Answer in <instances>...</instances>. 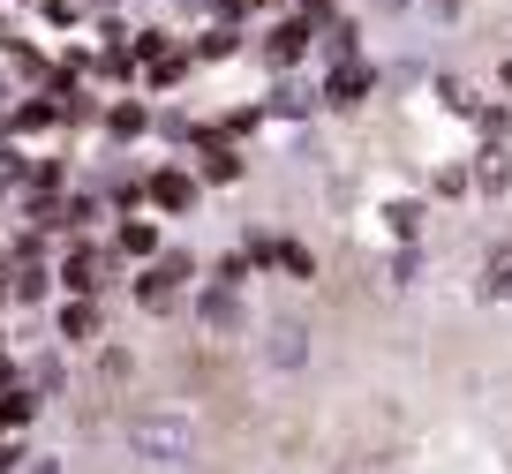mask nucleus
I'll return each instance as SVG.
<instances>
[{
	"label": "nucleus",
	"instance_id": "nucleus-1",
	"mask_svg": "<svg viewBox=\"0 0 512 474\" xmlns=\"http://www.w3.org/2000/svg\"><path fill=\"white\" fill-rule=\"evenodd\" d=\"M128 452L151 467H181L196 452V422L189 414H128Z\"/></svg>",
	"mask_w": 512,
	"mask_h": 474
},
{
	"label": "nucleus",
	"instance_id": "nucleus-2",
	"mask_svg": "<svg viewBox=\"0 0 512 474\" xmlns=\"http://www.w3.org/2000/svg\"><path fill=\"white\" fill-rule=\"evenodd\" d=\"M196 189H204V181H196L189 166H159V174L144 181V196L166 211V219H189V211H196Z\"/></svg>",
	"mask_w": 512,
	"mask_h": 474
},
{
	"label": "nucleus",
	"instance_id": "nucleus-3",
	"mask_svg": "<svg viewBox=\"0 0 512 474\" xmlns=\"http://www.w3.org/2000/svg\"><path fill=\"white\" fill-rule=\"evenodd\" d=\"M53 279L68 286L76 301H98V286H106V249H91V241H76V249L61 256V271Z\"/></svg>",
	"mask_w": 512,
	"mask_h": 474
},
{
	"label": "nucleus",
	"instance_id": "nucleus-4",
	"mask_svg": "<svg viewBox=\"0 0 512 474\" xmlns=\"http://www.w3.org/2000/svg\"><path fill=\"white\" fill-rule=\"evenodd\" d=\"M8 279H16V286H8V301H46L53 294V264H46V256H23Z\"/></svg>",
	"mask_w": 512,
	"mask_h": 474
},
{
	"label": "nucleus",
	"instance_id": "nucleus-5",
	"mask_svg": "<svg viewBox=\"0 0 512 474\" xmlns=\"http://www.w3.org/2000/svg\"><path fill=\"white\" fill-rule=\"evenodd\" d=\"M98 332H106V316H98V301H68V309H61V339H68V347H91Z\"/></svg>",
	"mask_w": 512,
	"mask_h": 474
},
{
	"label": "nucleus",
	"instance_id": "nucleus-6",
	"mask_svg": "<svg viewBox=\"0 0 512 474\" xmlns=\"http://www.w3.org/2000/svg\"><path fill=\"white\" fill-rule=\"evenodd\" d=\"M362 91H369V68H362V61H339L332 83H324V98H332V106H362Z\"/></svg>",
	"mask_w": 512,
	"mask_h": 474
},
{
	"label": "nucleus",
	"instance_id": "nucleus-7",
	"mask_svg": "<svg viewBox=\"0 0 512 474\" xmlns=\"http://www.w3.org/2000/svg\"><path fill=\"white\" fill-rule=\"evenodd\" d=\"M113 241H121V256H144V264H159V226H151V219H121V234H113Z\"/></svg>",
	"mask_w": 512,
	"mask_h": 474
},
{
	"label": "nucleus",
	"instance_id": "nucleus-8",
	"mask_svg": "<svg viewBox=\"0 0 512 474\" xmlns=\"http://www.w3.org/2000/svg\"><path fill=\"white\" fill-rule=\"evenodd\" d=\"M302 46H309V23H302V16H287L272 38H264V53H272L279 68H287V61H302Z\"/></svg>",
	"mask_w": 512,
	"mask_h": 474
},
{
	"label": "nucleus",
	"instance_id": "nucleus-9",
	"mask_svg": "<svg viewBox=\"0 0 512 474\" xmlns=\"http://www.w3.org/2000/svg\"><path fill=\"white\" fill-rule=\"evenodd\" d=\"M31 414H38L31 384H8V392H0V429H31Z\"/></svg>",
	"mask_w": 512,
	"mask_h": 474
},
{
	"label": "nucleus",
	"instance_id": "nucleus-10",
	"mask_svg": "<svg viewBox=\"0 0 512 474\" xmlns=\"http://www.w3.org/2000/svg\"><path fill=\"white\" fill-rule=\"evenodd\" d=\"M61 121V98H23L16 113H8V128H16V136H31V128H53Z\"/></svg>",
	"mask_w": 512,
	"mask_h": 474
},
{
	"label": "nucleus",
	"instance_id": "nucleus-11",
	"mask_svg": "<svg viewBox=\"0 0 512 474\" xmlns=\"http://www.w3.org/2000/svg\"><path fill=\"white\" fill-rule=\"evenodd\" d=\"M144 128H151V106H136V98H121V106H106V136H144Z\"/></svg>",
	"mask_w": 512,
	"mask_h": 474
},
{
	"label": "nucleus",
	"instance_id": "nucleus-12",
	"mask_svg": "<svg viewBox=\"0 0 512 474\" xmlns=\"http://www.w3.org/2000/svg\"><path fill=\"white\" fill-rule=\"evenodd\" d=\"M196 158H204V181H234V174H241V158L226 151L219 136H204V151H196Z\"/></svg>",
	"mask_w": 512,
	"mask_h": 474
},
{
	"label": "nucleus",
	"instance_id": "nucleus-13",
	"mask_svg": "<svg viewBox=\"0 0 512 474\" xmlns=\"http://www.w3.org/2000/svg\"><path fill=\"white\" fill-rule=\"evenodd\" d=\"M482 286H490L497 301H512V241H505V249H490V264H482Z\"/></svg>",
	"mask_w": 512,
	"mask_h": 474
},
{
	"label": "nucleus",
	"instance_id": "nucleus-14",
	"mask_svg": "<svg viewBox=\"0 0 512 474\" xmlns=\"http://www.w3.org/2000/svg\"><path fill=\"white\" fill-rule=\"evenodd\" d=\"M91 219H106V204H98V196H68V204H61V226H68V234H91Z\"/></svg>",
	"mask_w": 512,
	"mask_h": 474
},
{
	"label": "nucleus",
	"instance_id": "nucleus-15",
	"mask_svg": "<svg viewBox=\"0 0 512 474\" xmlns=\"http://www.w3.org/2000/svg\"><path fill=\"white\" fill-rule=\"evenodd\" d=\"M196 309H204V324H241V301H234V286H211V294L196 301Z\"/></svg>",
	"mask_w": 512,
	"mask_h": 474
},
{
	"label": "nucleus",
	"instance_id": "nucleus-16",
	"mask_svg": "<svg viewBox=\"0 0 512 474\" xmlns=\"http://www.w3.org/2000/svg\"><path fill=\"white\" fill-rule=\"evenodd\" d=\"M272 362H302V324H279V332H272Z\"/></svg>",
	"mask_w": 512,
	"mask_h": 474
},
{
	"label": "nucleus",
	"instance_id": "nucleus-17",
	"mask_svg": "<svg viewBox=\"0 0 512 474\" xmlns=\"http://www.w3.org/2000/svg\"><path fill=\"white\" fill-rule=\"evenodd\" d=\"M166 53H174V46H166V31H136V61H151V68H159Z\"/></svg>",
	"mask_w": 512,
	"mask_h": 474
},
{
	"label": "nucleus",
	"instance_id": "nucleus-18",
	"mask_svg": "<svg viewBox=\"0 0 512 474\" xmlns=\"http://www.w3.org/2000/svg\"><path fill=\"white\" fill-rule=\"evenodd\" d=\"M234 53V31H204V46H196V61H226Z\"/></svg>",
	"mask_w": 512,
	"mask_h": 474
},
{
	"label": "nucleus",
	"instance_id": "nucleus-19",
	"mask_svg": "<svg viewBox=\"0 0 512 474\" xmlns=\"http://www.w3.org/2000/svg\"><path fill=\"white\" fill-rule=\"evenodd\" d=\"M475 174H482V189H505V151H482Z\"/></svg>",
	"mask_w": 512,
	"mask_h": 474
},
{
	"label": "nucleus",
	"instance_id": "nucleus-20",
	"mask_svg": "<svg viewBox=\"0 0 512 474\" xmlns=\"http://www.w3.org/2000/svg\"><path fill=\"white\" fill-rule=\"evenodd\" d=\"M497 83H505V91H512V61H505V68H497Z\"/></svg>",
	"mask_w": 512,
	"mask_h": 474
}]
</instances>
